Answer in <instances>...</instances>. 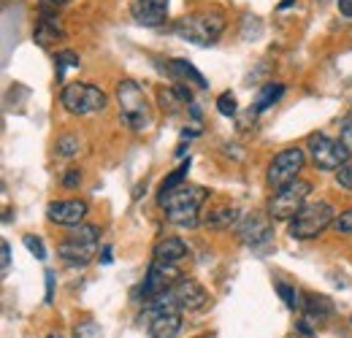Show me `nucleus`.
I'll return each mask as SVG.
<instances>
[{"label": "nucleus", "mask_w": 352, "mask_h": 338, "mask_svg": "<svg viewBox=\"0 0 352 338\" xmlns=\"http://www.w3.org/2000/svg\"><path fill=\"white\" fill-rule=\"evenodd\" d=\"M206 201H209V190L195 187V184H182L171 192L157 195V203L166 214V219L176 227H184V230H192L204 222L201 219V206Z\"/></svg>", "instance_id": "1"}, {"label": "nucleus", "mask_w": 352, "mask_h": 338, "mask_svg": "<svg viewBox=\"0 0 352 338\" xmlns=\"http://www.w3.org/2000/svg\"><path fill=\"white\" fill-rule=\"evenodd\" d=\"M117 103H120V117L131 127L133 133H144L152 127V106L144 95V89L133 79H122L117 84Z\"/></svg>", "instance_id": "2"}, {"label": "nucleus", "mask_w": 352, "mask_h": 338, "mask_svg": "<svg viewBox=\"0 0 352 338\" xmlns=\"http://www.w3.org/2000/svg\"><path fill=\"white\" fill-rule=\"evenodd\" d=\"M225 30V14L222 11H201V14H190L182 16L174 25V33L184 41L195 43V46H212Z\"/></svg>", "instance_id": "3"}, {"label": "nucleus", "mask_w": 352, "mask_h": 338, "mask_svg": "<svg viewBox=\"0 0 352 338\" xmlns=\"http://www.w3.org/2000/svg\"><path fill=\"white\" fill-rule=\"evenodd\" d=\"M98 241H100V230L95 225H76L68 230V236L63 238V244L57 247V254L65 265L74 268H85L87 262H92V257L98 252Z\"/></svg>", "instance_id": "4"}, {"label": "nucleus", "mask_w": 352, "mask_h": 338, "mask_svg": "<svg viewBox=\"0 0 352 338\" xmlns=\"http://www.w3.org/2000/svg\"><path fill=\"white\" fill-rule=\"evenodd\" d=\"M307 155L317 170H342L344 166H350L352 157V152L342 141H336L325 133H311L309 135Z\"/></svg>", "instance_id": "5"}, {"label": "nucleus", "mask_w": 352, "mask_h": 338, "mask_svg": "<svg viewBox=\"0 0 352 338\" xmlns=\"http://www.w3.org/2000/svg\"><path fill=\"white\" fill-rule=\"evenodd\" d=\"M109 103L106 92L95 84H85V82H74V84H65L60 92V106L74 114V117H89V114H98L103 111Z\"/></svg>", "instance_id": "6"}, {"label": "nucleus", "mask_w": 352, "mask_h": 338, "mask_svg": "<svg viewBox=\"0 0 352 338\" xmlns=\"http://www.w3.org/2000/svg\"><path fill=\"white\" fill-rule=\"evenodd\" d=\"M333 206L328 201H314L307 203L301 212L290 219V236L298 241H311L320 233H325L333 225Z\"/></svg>", "instance_id": "7"}, {"label": "nucleus", "mask_w": 352, "mask_h": 338, "mask_svg": "<svg viewBox=\"0 0 352 338\" xmlns=\"http://www.w3.org/2000/svg\"><path fill=\"white\" fill-rule=\"evenodd\" d=\"M307 166V152L298 149V146H290V149H282L279 155H274V160L268 163L265 170V181L274 192H279L282 187L293 184L298 179V173Z\"/></svg>", "instance_id": "8"}, {"label": "nucleus", "mask_w": 352, "mask_h": 338, "mask_svg": "<svg viewBox=\"0 0 352 338\" xmlns=\"http://www.w3.org/2000/svg\"><path fill=\"white\" fill-rule=\"evenodd\" d=\"M309 192H311V184L304 181V179H296L293 184H287V187H282L279 192H274V198H271V203H268V216L276 222H290L296 214L301 212L304 206H307V198Z\"/></svg>", "instance_id": "9"}, {"label": "nucleus", "mask_w": 352, "mask_h": 338, "mask_svg": "<svg viewBox=\"0 0 352 338\" xmlns=\"http://www.w3.org/2000/svg\"><path fill=\"white\" fill-rule=\"evenodd\" d=\"M182 279H184V276H182V271L176 268L174 262L152 260V265H149V271H146V276H144V284H141V290H138V293H141L138 297H144V303H149L152 297L174 290Z\"/></svg>", "instance_id": "10"}, {"label": "nucleus", "mask_w": 352, "mask_h": 338, "mask_svg": "<svg viewBox=\"0 0 352 338\" xmlns=\"http://www.w3.org/2000/svg\"><path fill=\"white\" fill-rule=\"evenodd\" d=\"M141 317L146 319L149 338H179V333H182V314L179 311H163V308L144 303Z\"/></svg>", "instance_id": "11"}, {"label": "nucleus", "mask_w": 352, "mask_h": 338, "mask_svg": "<svg viewBox=\"0 0 352 338\" xmlns=\"http://www.w3.org/2000/svg\"><path fill=\"white\" fill-rule=\"evenodd\" d=\"M271 233H274V225H271V219L263 216V214L244 216V219L239 222V227H236L239 241H241L244 247H252V249L268 244V241H271Z\"/></svg>", "instance_id": "12"}, {"label": "nucleus", "mask_w": 352, "mask_h": 338, "mask_svg": "<svg viewBox=\"0 0 352 338\" xmlns=\"http://www.w3.org/2000/svg\"><path fill=\"white\" fill-rule=\"evenodd\" d=\"M174 297L179 311H201L209 303V293L204 290V284H198L195 279H182L174 290H168Z\"/></svg>", "instance_id": "13"}, {"label": "nucleus", "mask_w": 352, "mask_h": 338, "mask_svg": "<svg viewBox=\"0 0 352 338\" xmlns=\"http://www.w3.org/2000/svg\"><path fill=\"white\" fill-rule=\"evenodd\" d=\"M49 222L63 225V227H76L87 216V203L85 201H52L46 209Z\"/></svg>", "instance_id": "14"}, {"label": "nucleus", "mask_w": 352, "mask_h": 338, "mask_svg": "<svg viewBox=\"0 0 352 338\" xmlns=\"http://www.w3.org/2000/svg\"><path fill=\"white\" fill-rule=\"evenodd\" d=\"M131 14L144 27H160L168 19V0H133Z\"/></svg>", "instance_id": "15"}, {"label": "nucleus", "mask_w": 352, "mask_h": 338, "mask_svg": "<svg viewBox=\"0 0 352 338\" xmlns=\"http://www.w3.org/2000/svg\"><path fill=\"white\" fill-rule=\"evenodd\" d=\"M301 314H304V322H314V325H322L328 317H333V300L328 295H304L301 300Z\"/></svg>", "instance_id": "16"}, {"label": "nucleus", "mask_w": 352, "mask_h": 338, "mask_svg": "<svg viewBox=\"0 0 352 338\" xmlns=\"http://www.w3.org/2000/svg\"><path fill=\"white\" fill-rule=\"evenodd\" d=\"M60 38H65V30L60 25V16H54V11H41V19L36 25V43L49 49L52 43H57Z\"/></svg>", "instance_id": "17"}, {"label": "nucleus", "mask_w": 352, "mask_h": 338, "mask_svg": "<svg viewBox=\"0 0 352 338\" xmlns=\"http://www.w3.org/2000/svg\"><path fill=\"white\" fill-rule=\"evenodd\" d=\"M239 222H241V209L239 206H217L204 216V225L212 227V230H228Z\"/></svg>", "instance_id": "18"}, {"label": "nucleus", "mask_w": 352, "mask_h": 338, "mask_svg": "<svg viewBox=\"0 0 352 338\" xmlns=\"http://www.w3.org/2000/svg\"><path fill=\"white\" fill-rule=\"evenodd\" d=\"M190 254V249H187V244L182 241V238H176V236H171V238H163L157 247H155V260H163V262H179V260H184Z\"/></svg>", "instance_id": "19"}, {"label": "nucleus", "mask_w": 352, "mask_h": 338, "mask_svg": "<svg viewBox=\"0 0 352 338\" xmlns=\"http://www.w3.org/2000/svg\"><path fill=\"white\" fill-rule=\"evenodd\" d=\"M168 71H171V76L179 79V82H190V84L201 87V89L209 87V82L204 79V74H201L198 68H192L187 60H171V63H168Z\"/></svg>", "instance_id": "20"}, {"label": "nucleus", "mask_w": 352, "mask_h": 338, "mask_svg": "<svg viewBox=\"0 0 352 338\" xmlns=\"http://www.w3.org/2000/svg\"><path fill=\"white\" fill-rule=\"evenodd\" d=\"M285 95V87L282 84H265L258 95V103H255V111H265L268 106H274L279 98Z\"/></svg>", "instance_id": "21"}, {"label": "nucleus", "mask_w": 352, "mask_h": 338, "mask_svg": "<svg viewBox=\"0 0 352 338\" xmlns=\"http://www.w3.org/2000/svg\"><path fill=\"white\" fill-rule=\"evenodd\" d=\"M79 149H82V141L76 133H63L57 138V155L60 157H74V155H79Z\"/></svg>", "instance_id": "22"}, {"label": "nucleus", "mask_w": 352, "mask_h": 338, "mask_svg": "<svg viewBox=\"0 0 352 338\" xmlns=\"http://www.w3.org/2000/svg\"><path fill=\"white\" fill-rule=\"evenodd\" d=\"M187 170H190V157L174 170V173H168L166 179H163V187H160V192H171L176 187H182V181H184V176H187Z\"/></svg>", "instance_id": "23"}, {"label": "nucleus", "mask_w": 352, "mask_h": 338, "mask_svg": "<svg viewBox=\"0 0 352 338\" xmlns=\"http://www.w3.org/2000/svg\"><path fill=\"white\" fill-rule=\"evenodd\" d=\"M157 98H160V106H163L168 114H176V111H179V106H182L179 92L171 89V87H160V89H157Z\"/></svg>", "instance_id": "24"}, {"label": "nucleus", "mask_w": 352, "mask_h": 338, "mask_svg": "<svg viewBox=\"0 0 352 338\" xmlns=\"http://www.w3.org/2000/svg\"><path fill=\"white\" fill-rule=\"evenodd\" d=\"M276 293L282 295L285 306H287L290 311H301V297L296 293V287H290V284H285V282H276Z\"/></svg>", "instance_id": "25"}, {"label": "nucleus", "mask_w": 352, "mask_h": 338, "mask_svg": "<svg viewBox=\"0 0 352 338\" xmlns=\"http://www.w3.org/2000/svg\"><path fill=\"white\" fill-rule=\"evenodd\" d=\"M82 63H79V54L76 52H57V76H60V82L65 79V71L68 68H79Z\"/></svg>", "instance_id": "26"}, {"label": "nucleus", "mask_w": 352, "mask_h": 338, "mask_svg": "<svg viewBox=\"0 0 352 338\" xmlns=\"http://www.w3.org/2000/svg\"><path fill=\"white\" fill-rule=\"evenodd\" d=\"M74 338H103V330H100L98 322L85 319V322H79V325L74 328Z\"/></svg>", "instance_id": "27"}, {"label": "nucleus", "mask_w": 352, "mask_h": 338, "mask_svg": "<svg viewBox=\"0 0 352 338\" xmlns=\"http://www.w3.org/2000/svg\"><path fill=\"white\" fill-rule=\"evenodd\" d=\"M331 227H333V233H339V236H352V209L339 214Z\"/></svg>", "instance_id": "28"}, {"label": "nucleus", "mask_w": 352, "mask_h": 338, "mask_svg": "<svg viewBox=\"0 0 352 338\" xmlns=\"http://www.w3.org/2000/svg\"><path fill=\"white\" fill-rule=\"evenodd\" d=\"M22 244L28 247V252L33 254L36 260H46V249H44V241L38 238V236H25L22 238Z\"/></svg>", "instance_id": "29"}, {"label": "nucleus", "mask_w": 352, "mask_h": 338, "mask_svg": "<svg viewBox=\"0 0 352 338\" xmlns=\"http://www.w3.org/2000/svg\"><path fill=\"white\" fill-rule=\"evenodd\" d=\"M217 111H220L222 117H233L236 114V98H233V92H222L220 100H217Z\"/></svg>", "instance_id": "30"}, {"label": "nucleus", "mask_w": 352, "mask_h": 338, "mask_svg": "<svg viewBox=\"0 0 352 338\" xmlns=\"http://www.w3.org/2000/svg\"><path fill=\"white\" fill-rule=\"evenodd\" d=\"M339 141L352 152V111L342 120V135H339Z\"/></svg>", "instance_id": "31"}, {"label": "nucleus", "mask_w": 352, "mask_h": 338, "mask_svg": "<svg viewBox=\"0 0 352 338\" xmlns=\"http://www.w3.org/2000/svg\"><path fill=\"white\" fill-rule=\"evenodd\" d=\"M336 184L352 192V166H344L342 170H336Z\"/></svg>", "instance_id": "32"}, {"label": "nucleus", "mask_w": 352, "mask_h": 338, "mask_svg": "<svg viewBox=\"0 0 352 338\" xmlns=\"http://www.w3.org/2000/svg\"><path fill=\"white\" fill-rule=\"evenodd\" d=\"M79 181H82V173H79V170H71V173L63 176V187H65V190H76Z\"/></svg>", "instance_id": "33"}, {"label": "nucleus", "mask_w": 352, "mask_h": 338, "mask_svg": "<svg viewBox=\"0 0 352 338\" xmlns=\"http://www.w3.org/2000/svg\"><path fill=\"white\" fill-rule=\"evenodd\" d=\"M52 300H54V273L46 271V303H52Z\"/></svg>", "instance_id": "34"}, {"label": "nucleus", "mask_w": 352, "mask_h": 338, "mask_svg": "<svg viewBox=\"0 0 352 338\" xmlns=\"http://www.w3.org/2000/svg\"><path fill=\"white\" fill-rule=\"evenodd\" d=\"M8 268H11V247L8 241H3V273H8Z\"/></svg>", "instance_id": "35"}, {"label": "nucleus", "mask_w": 352, "mask_h": 338, "mask_svg": "<svg viewBox=\"0 0 352 338\" xmlns=\"http://www.w3.org/2000/svg\"><path fill=\"white\" fill-rule=\"evenodd\" d=\"M339 11H342L347 19H352V0H339Z\"/></svg>", "instance_id": "36"}, {"label": "nucleus", "mask_w": 352, "mask_h": 338, "mask_svg": "<svg viewBox=\"0 0 352 338\" xmlns=\"http://www.w3.org/2000/svg\"><path fill=\"white\" fill-rule=\"evenodd\" d=\"M190 114H192V120H201V109L195 103H190Z\"/></svg>", "instance_id": "37"}, {"label": "nucleus", "mask_w": 352, "mask_h": 338, "mask_svg": "<svg viewBox=\"0 0 352 338\" xmlns=\"http://www.w3.org/2000/svg\"><path fill=\"white\" fill-rule=\"evenodd\" d=\"M198 135V130H182V138L184 141H190V138H195Z\"/></svg>", "instance_id": "38"}, {"label": "nucleus", "mask_w": 352, "mask_h": 338, "mask_svg": "<svg viewBox=\"0 0 352 338\" xmlns=\"http://www.w3.org/2000/svg\"><path fill=\"white\" fill-rule=\"evenodd\" d=\"M103 262H111V249H109V247L103 249Z\"/></svg>", "instance_id": "39"}, {"label": "nucleus", "mask_w": 352, "mask_h": 338, "mask_svg": "<svg viewBox=\"0 0 352 338\" xmlns=\"http://www.w3.org/2000/svg\"><path fill=\"white\" fill-rule=\"evenodd\" d=\"M46 3H52V5L57 8V5H65V3H71V0H46Z\"/></svg>", "instance_id": "40"}, {"label": "nucleus", "mask_w": 352, "mask_h": 338, "mask_svg": "<svg viewBox=\"0 0 352 338\" xmlns=\"http://www.w3.org/2000/svg\"><path fill=\"white\" fill-rule=\"evenodd\" d=\"M290 3H293V0H282V3H279V8H287Z\"/></svg>", "instance_id": "41"}, {"label": "nucleus", "mask_w": 352, "mask_h": 338, "mask_svg": "<svg viewBox=\"0 0 352 338\" xmlns=\"http://www.w3.org/2000/svg\"><path fill=\"white\" fill-rule=\"evenodd\" d=\"M347 95H350V100H352V87H350V92H347Z\"/></svg>", "instance_id": "42"}, {"label": "nucleus", "mask_w": 352, "mask_h": 338, "mask_svg": "<svg viewBox=\"0 0 352 338\" xmlns=\"http://www.w3.org/2000/svg\"><path fill=\"white\" fill-rule=\"evenodd\" d=\"M49 338H60V336H49Z\"/></svg>", "instance_id": "43"}]
</instances>
